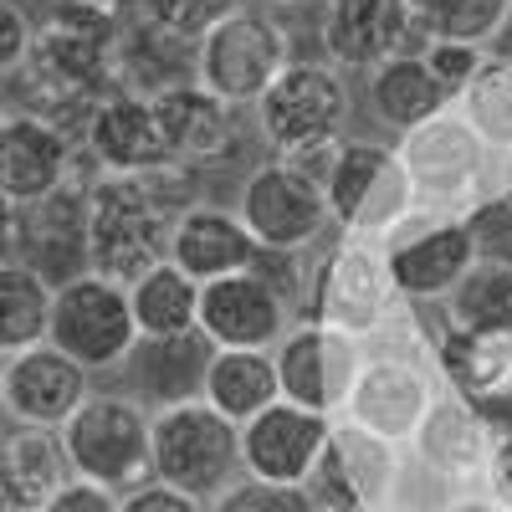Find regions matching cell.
<instances>
[{
    "label": "cell",
    "instance_id": "obj_15",
    "mask_svg": "<svg viewBox=\"0 0 512 512\" xmlns=\"http://www.w3.org/2000/svg\"><path fill=\"white\" fill-rule=\"evenodd\" d=\"M477 251H482V241L466 221H425L410 236L390 241L384 267H390V282L400 297H410V303H441L466 277V267L477 262Z\"/></svg>",
    "mask_w": 512,
    "mask_h": 512
},
{
    "label": "cell",
    "instance_id": "obj_27",
    "mask_svg": "<svg viewBox=\"0 0 512 512\" xmlns=\"http://www.w3.org/2000/svg\"><path fill=\"white\" fill-rule=\"evenodd\" d=\"M210 354H216V344L205 338V328L159 333V338H144L139 333V344L128 349L123 369L134 374V390L149 405H169V400H190V395L205 390Z\"/></svg>",
    "mask_w": 512,
    "mask_h": 512
},
{
    "label": "cell",
    "instance_id": "obj_31",
    "mask_svg": "<svg viewBox=\"0 0 512 512\" xmlns=\"http://www.w3.org/2000/svg\"><path fill=\"white\" fill-rule=\"evenodd\" d=\"M128 303H134V323L144 338L200 328V282L185 267L169 262V256L128 282Z\"/></svg>",
    "mask_w": 512,
    "mask_h": 512
},
{
    "label": "cell",
    "instance_id": "obj_9",
    "mask_svg": "<svg viewBox=\"0 0 512 512\" xmlns=\"http://www.w3.org/2000/svg\"><path fill=\"white\" fill-rule=\"evenodd\" d=\"M313 507H390L400 492V451L390 436L369 431V425L349 420L333 425L328 451L313 466V477L303 482Z\"/></svg>",
    "mask_w": 512,
    "mask_h": 512
},
{
    "label": "cell",
    "instance_id": "obj_5",
    "mask_svg": "<svg viewBox=\"0 0 512 512\" xmlns=\"http://www.w3.org/2000/svg\"><path fill=\"white\" fill-rule=\"evenodd\" d=\"M149 415L128 395H88L62 420V446L72 472L113 487L118 497L139 487L149 472Z\"/></svg>",
    "mask_w": 512,
    "mask_h": 512
},
{
    "label": "cell",
    "instance_id": "obj_33",
    "mask_svg": "<svg viewBox=\"0 0 512 512\" xmlns=\"http://www.w3.org/2000/svg\"><path fill=\"white\" fill-rule=\"evenodd\" d=\"M451 328H492L512 323V256L477 251V262L451 287Z\"/></svg>",
    "mask_w": 512,
    "mask_h": 512
},
{
    "label": "cell",
    "instance_id": "obj_35",
    "mask_svg": "<svg viewBox=\"0 0 512 512\" xmlns=\"http://www.w3.org/2000/svg\"><path fill=\"white\" fill-rule=\"evenodd\" d=\"M410 16H415L420 36L492 41L512 16V0H410Z\"/></svg>",
    "mask_w": 512,
    "mask_h": 512
},
{
    "label": "cell",
    "instance_id": "obj_18",
    "mask_svg": "<svg viewBox=\"0 0 512 512\" xmlns=\"http://www.w3.org/2000/svg\"><path fill=\"white\" fill-rule=\"evenodd\" d=\"M149 103H154V123H159L169 159H180L190 169H210L236 149V118H231L236 103L210 93L200 77L175 82V88L154 93Z\"/></svg>",
    "mask_w": 512,
    "mask_h": 512
},
{
    "label": "cell",
    "instance_id": "obj_36",
    "mask_svg": "<svg viewBox=\"0 0 512 512\" xmlns=\"http://www.w3.org/2000/svg\"><path fill=\"white\" fill-rule=\"evenodd\" d=\"M221 512H313L308 487L297 482H267V477H236L221 502Z\"/></svg>",
    "mask_w": 512,
    "mask_h": 512
},
{
    "label": "cell",
    "instance_id": "obj_37",
    "mask_svg": "<svg viewBox=\"0 0 512 512\" xmlns=\"http://www.w3.org/2000/svg\"><path fill=\"white\" fill-rule=\"evenodd\" d=\"M425 62H431L436 82L446 88V98H461V88L472 82V72L487 62L482 41H461V36H425Z\"/></svg>",
    "mask_w": 512,
    "mask_h": 512
},
{
    "label": "cell",
    "instance_id": "obj_30",
    "mask_svg": "<svg viewBox=\"0 0 512 512\" xmlns=\"http://www.w3.org/2000/svg\"><path fill=\"white\" fill-rule=\"evenodd\" d=\"M200 395L216 410H226L236 425L251 420L256 410H267L272 400H282V379H277L272 349H216L210 354Z\"/></svg>",
    "mask_w": 512,
    "mask_h": 512
},
{
    "label": "cell",
    "instance_id": "obj_40",
    "mask_svg": "<svg viewBox=\"0 0 512 512\" xmlns=\"http://www.w3.org/2000/svg\"><path fill=\"white\" fill-rule=\"evenodd\" d=\"M47 512H118V492L103 487V482H93V477H82V472H72L57 487V497H52Z\"/></svg>",
    "mask_w": 512,
    "mask_h": 512
},
{
    "label": "cell",
    "instance_id": "obj_28",
    "mask_svg": "<svg viewBox=\"0 0 512 512\" xmlns=\"http://www.w3.org/2000/svg\"><path fill=\"white\" fill-rule=\"evenodd\" d=\"M446 103H451L446 88L436 82L425 52H415V47L384 57L379 67H369V113L384 128H395V134H405V128H415L425 118H436Z\"/></svg>",
    "mask_w": 512,
    "mask_h": 512
},
{
    "label": "cell",
    "instance_id": "obj_10",
    "mask_svg": "<svg viewBox=\"0 0 512 512\" xmlns=\"http://www.w3.org/2000/svg\"><path fill=\"white\" fill-rule=\"evenodd\" d=\"M236 210H241L246 231L256 236V246H287V251H308L323 236V226L333 221L323 185L313 175H303L292 159L251 169Z\"/></svg>",
    "mask_w": 512,
    "mask_h": 512
},
{
    "label": "cell",
    "instance_id": "obj_29",
    "mask_svg": "<svg viewBox=\"0 0 512 512\" xmlns=\"http://www.w3.org/2000/svg\"><path fill=\"white\" fill-rule=\"evenodd\" d=\"M415 436H420V461L431 466V472H441V477L487 472V456H492L487 415H477L461 395L425 410L420 425H415Z\"/></svg>",
    "mask_w": 512,
    "mask_h": 512
},
{
    "label": "cell",
    "instance_id": "obj_32",
    "mask_svg": "<svg viewBox=\"0 0 512 512\" xmlns=\"http://www.w3.org/2000/svg\"><path fill=\"white\" fill-rule=\"evenodd\" d=\"M52 292L57 282L36 272L26 256L0 262V354L31 349L52 328Z\"/></svg>",
    "mask_w": 512,
    "mask_h": 512
},
{
    "label": "cell",
    "instance_id": "obj_34",
    "mask_svg": "<svg viewBox=\"0 0 512 512\" xmlns=\"http://www.w3.org/2000/svg\"><path fill=\"white\" fill-rule=\"evenodd\" d=\"M461 118L492 149H512V57H492L461 88Z\"/></svg>",
    "mask_w": 512,
    "mask_h": 512
},
{
    "label": "cell",
    "instance_id": "obj_16",
    "mask_svg": "<svg viewBox=\"0 0 512 512\" xmlns=\"http://www.w3.org/2000/svg\"><path fill=\"white\" fill-rule=\"evenodd\" d=\"M487 144L477 139V128L466 123L461 113H436L415 128H405V144L400 159L415 180V195H431V200H461L472 195V185L482 180V154Z\"/></svg>",
    "mask_w": 512,
    "mask_h": 512
},
{
    "label": "cell",
    "instance_id": "obj_12",
    "mask_svg": "<svg viewBox=\"0 0 512 512\" xmlns=\"http://www.w3.org/2000/svg\"><path fill=\"white\" fill-rule=\"evenodd\" d=\"M200 328L216 349H272L292 328V303L256 267H241L200 282Z\"/></svg>",
    "mask_w": 512,
    "mask_h": 512
},
{
    "label": "cell",
    "instance_id": "obj_1",
    "mask_svg": "<svg viewBox=\"0 0 512 512\" xmlns=\"http://www.w3.org/2000/svg\"><path fill=\"white\" fill-rule=\"evenodd\" d=\"M190 205V164L164 159L139 175H108L88 185V262L118 282L169 256L175 216Z\"/></svg>",
    "mask_w": 512,
    "mask_h": 512
},
{
    "label": "cell",
    "instance_id": "obj_22",
    "mask_svg": "<svg viewBox=\"0 0 512 512\" xmlns=\"http://www.w3.org/2000/svg\"><path fill=\"white\" fill-rule=\"evenodd\" d=\"M441 369L451 390L487 420L512 415V323L451 328L441 338Z\"/></svg>",
    "mask_w": 512,
    "mask_h": 512
},
{
    "label": "cell",
    "instance_id": "obj_8",
    "mask_svg": "<svg viewBox=\"0 0 512 512\" xmlns=\"http://www.w3.org/2000/svg\"><path fill=\"white\" fill-rule=\"evenodd\" d=\"M272 359H277V379H282L287 400L323 410V415H338L349 405L354 384H359L364 349H359V333H344L333 323L308 318L303 328H287L277 338Z\"/></svg>",
    "mask_w": 512,
    "mask_h": 512
},
{
    "label": "cell",
    "instance_id": "obj_13",
    "mask_svg": "<svg viewBox=\"0 0 512 512\" xmlns=\"http://www.w3.org/2000/svg\"><path fill=\"white\" fill-rule=\"evenodd\" d=\"M313 318L318 323H333L344 333H374L390 313V267H384V256L369 251V236H349L344 251H333L323 272L313 277Z\"/></svg>",
    "mask_w": 512,
    "mask_h": 512
},
{
    "label": "cell",
    "instance_id": "obj_42",
    "mask_svg": "<svg viewBox=\"0 0 512 512\" xmlns=\"http://www.w3.org/2000/svg\"><path fill=\"white\" fill-rule=\"evenodd\" d=\"M21 236H26V205L0 190V262L21 256Z\"/></svg>",
    "mask_w": 512,
    "mask_h": 512
},
{
    "label": "cell",
    "instance_id": "obj_44",
    "mask_svg": "<svg viewBox=\"0 0 512 512\" xmlns=\"http://www.w3.org/2000/svg\"><path fill=\"white\" fill-rule=\"evenodd\" d=\"M0 410H6V354H0Z\"/></svg>",
    "mask_w": 512,
    "mask_h": 512
},
{
    "label": "cell",
    "instance_id": "obj_41",
    "mask_svg": "<svg viewBox=\"0 0 512 512\" xmlns=\"http://www.w3.org/2000/svg\"><path fill=\"white\" fill-rule=\"evenodd\" d=\"M31 21L16 0H0V72H16L31 52Z\"/></svg>",
    "mask_w": 512,
    "mask_h": 512
},
{
    "label": "cell",
    "instance_id": "obj_47",
    "mask_svg": "<svg viewBox=\"0 0 512 512\" xmlns=\"http://www.w3.org/2000/svg\"><path fill=\"white\" fill-rule=\"evenodd\" d=\"M0 113H6V93H0Z\"/></svg>",
    "mask_w": 512,
    "mask_h": 512
},
{
    "label": "cell",
    "instance_id": "obj_6",
    "mask_svg": "<svg viewBox=\"0 0 512 512\" xmlns=\"http://www.w3.org/2000/svg\"><path fill=\"white\" fill-rule=\"evenodd\" d=\"M47 338L88 369H118L128 349L139 344L134 303H128V282L88 267L52 292V328Z\"/></svg>",
    "mask_w": 512,
    "mask_h": 512
},
{
    "label": "cell",
    "instance_id": "obj_21",
    "mask_svg": "<svg viewBox=\"0 0 512 512\" xmlns=\"http://www.w3.org/2000/svg\"><path fill=\"white\" fill-rule=\"evenodd\" d=\"M72 180V134L31 108L0 113V190L31 205Z\"/></svg>",
    "mask_w": 512,
    "mask_h": 512
},
{
    "label": "cell",
    "instance_id": "obj_3",
    "mask_svg": "<svg viewBox=\"0 0 512 512\" xmlns=\"http://www.w3.org/2000/svg\"><path fill=\"white\" fill-rule=\"evenodd\" d=\"M287 62H292L287 26L267 11H256V6H231L200 31L195 77L210 93H221L226 103L246 108L272 88V77Z\"/></svg>",
    "mask_w": 512,
    "mask_h": 512
},
{
    "label": "cell",
    "instance_id": "obj_4",
    "mask_svg": "<svg viewBox=\"0 0 512 512\" xmlns=\"http://www.w3.org/2000/svg\"><path fill=\"white\" fill-rule=\"evenodd\" d=\"M323 195H328V216L349 236H384L405 226L415 205V180L400 149L374 139H344L323 180Z\"/></svg>",
    "mask_w": 512,
    "mask_h": 512
},
{
    "label": "cell",
    "instance_id": "obj_20",
    "mask_svg": "<svg viewBox=\"0 0 512 512\" xmlns=\"http://www.w3.org/2000/svg\"><path fill=\"white\" fill-rule=\"evenodd\" d=\"M344 410H349V420L369 425V431L405 441V436H415L420 415L431 410V374L410 354H364L359 384Z\"/></svg>",
    "mask_w": 512,
    "mask_h": 512
},
{
    "label": "cell",
    "instance_id": "obj_7",
    "mask_svg": "<svg viewBox=\"0 0 512 512\" xmlns=\"http://www.w3.org/2000/svg\"><path fill=\"white\" fill-rule=\"evenodd\" d=\"M256 108V128L262 139L287 154V149H303V144H318V139H333L344 134L349 123V82H344V67L333 62H287L272 88L251 103Z\"/></svg>",
    "mask_w": 512,
    "mask_h": 512
},
{
    "label": "cell",
    "instance_id": "obj_45",
    "mask_svg": "<svg viewBox=\"0 0 512 512\" xmlns=\"http://www.w3.org/2000/svg\"><path fill=\"white\" fill-rule=\"evenodd\" d=\"M267 6H297V0H267Z\"/></svg>",
    "mask_w": 512,
    "mask_h": 512
},
{
    "label": "cell",
    "instance_id": "obj_39",
    "mask_svg": "<svg viewBox=\"0 0 512 512\" xmlns=\"http://www.w3.org/2000/svg\"><path fill=\"white\" fill-rule=\"evenodd\" d=\"M118 512H200V502L180 487L159 482V477H144L139 487H128L118 497Z\"/></svg>",
    "mask_w": 512,
    "mask_h": 512
},
{
    "label": "cell",
    "instance_id": "obj_26",
    "mask_svg": "<svg viewBox=\"0 0 512 512\" xmlns=\"http://www.w3.org/2000/svg\"><path fill=\"white\" fill-rule=\"evenodd\" d=\"M169 262L185 267L195 282L226 277L256 262V236L246 231L241 210H216V205H185L169 231Z\"/></svg>",
    "mask_w": 512,
    "mask_h": 512
},
{
    "label": "cell",
    "instance_id": "obj_24",
    "mask_svg": "<svg viewBox=\"0 0 512 512\" xmlns=\"http://www.w3.org/2000/svg\"><path fill=\"white\" fill-rule=\"evenodd\" d=\"M21 256L47 272L52 282H67L77 272H88V185H57L52 195H41L26 205V236H21Z\"/></svg>",
    "mask_w": 512,
    "mask_h": 512
},
{
    "label": "cell",
    "instance_id": "obj_46",
    "mask_svg": "<svg viewBox=\"0 0 512 512\" xmlns=\"http://www.w3.org/2000/svg\"><path fill=\"white\" fill-rule=\"evenodd\" d=\"M502 210H507V216H512V195H507V200H502Z\"/></svg>",
    "mask_w": 512,
    "mask_h": 512
},
{
    "label": "cell",
    "instance_id": "obj_19",
    "mask_svg": "<svg viewBox=\"0 0 512 512\" xmlns=\"http://www.w3.org/2000/svg\"><path fill=\"white\" fill-rule=\"evenodd\" d=\"M82 144H88L93 164L108 169V175H139V169H154L169 159L159 123H154V103L134 88H123V82H108L103 98L93 103Z\"/></svg>",
    "mask_w": 512,
    "mask_h": 512
},
{
    "label": "cell",
    "instance_id": "obj_17",
    "mask_svg": "<svg viewBox=\"0 0 512 512\" xmlns=\"http://www.w3.org/2000/svg\"><path fill=\"white\" fill-rule=\"evenodd\" d=\"M410 0H328L323 6V52L344 72H369L384 57L415 47Z\"/></svg>",
    "mask_w": 512,
    "mask_h": 512
},
{
    "label": "cell",
    "instance_id": "obj_43",
    "mask_svg": "<svg viewBox=\"0 0 512 512\" xmlns=\"http://www.w3.org/2000/svg\"><path fill=\"white\" fill-rule=\"evenodd\" d=\"M487 482L497 492L502 507H512V431L492 441V456H487Z\"/></svg>",
    "mask_w": 512,
    "mask_h": 512
},
{
    "label": "cell",
    "instance_id": "obj_14",
    "mask_svg": "<svg viewBox=\"0 0 512 512\" xmlns=\"http://www.w3.org/2000/svg\"><path fill=\"white\" fill-rule=\"evenodd\" d=\"M93 369L41 338L31 349L6 354V415L21 425H57L93 395Z\"/></svg>",
    "mask_w": 512,
    "mask_h": 512
},
{
    "label": "cell",
    "instance_id": "obj_23",
    "mask_svg": "<svg viewBox=\"0 0 512 512\" xmlns=\"http://www.w3.org/2000/svg\"><path fill=\"white\" fill-rule=\"evenodd\" d=\"M195 57H200V36H185L175 26L134 11V16H123V26H118L113 82L154 98L164 88H175V82H190L195 77Z\"/></svg>",
    "mask_w": 512,
    "mask_h": 512
},
{
    "label": "cell",
    "instance_id": "obj_38",
    "mask_svg": "<svg viewBox=\"0 0 512 512\" xmlns=\"http://www.w3.org/2000/svg\"><path fill=\"white\" fill-rule=\"evenodd\" d=\"M134 11H144V16H154L164 26H175L185 36H200L221 11H231V0H134Z\"/></svg>",
    "mask_w": 512,
    "mask_h": 512
},
{
    "label": "cell",
    "instance_id": "obj_25",
    "mask_svg": "<svg viewBox=\"0 0 512 512\" xmlns=\"http://www.w3.org/2000/svg\"><path fill=\"white\" fill-rule=\"evenodd\" d=\"M72 477V461L57 425H21L0 436V507L11 512H47L57 487Z\"/></svg>",
    "mask_w": 512,
    "mask_h": 512
},
{
    "label": "cell",
    "instance_id": "obj_2",
    "mask_svg": "<svg viewBox=\"0 0 512 512\" xmlns=\"http://www.w3.org/2000/svg\"><path fill=\"white\" fill-rule=\"evenodd\" d=\"M149 472L169 487L190 492L200 507H216L221 492L246 477L241 425L205 395L154 405L149 415Z\"/></svg>",
    "mask_w": 512,
    "mask_h": 512
},
{
    "label": "cell",
    "instance_id": "obj_11",
    "mask_svg": "<svg viewBox=\"0 0 512 512\" xmlns=\"http://www.w3.org/2000/svg\"><path fill=\"white\" fill-rule=\"evenodd\" d=\"M333 436V415L308 410L297 400H272L267 410H256L241 420V461L246 477H267V482H297L303 487L313 477V466L323 461Z\"/></svg>",
    "mask_w": 512,
    "mask_h": 512
}]
</instances>
